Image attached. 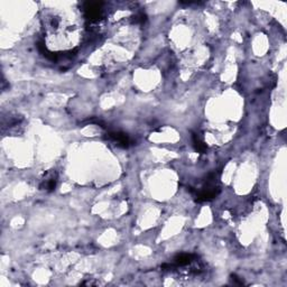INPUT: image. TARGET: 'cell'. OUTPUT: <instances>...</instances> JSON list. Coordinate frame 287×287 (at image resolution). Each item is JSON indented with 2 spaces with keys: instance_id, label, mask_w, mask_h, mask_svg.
Here are the masks:
<instances>
[{
  "instance_id": "1",
  "label": "cell",
  "mask_w": 287,
  "mask_h": 287,
  "mask_svg": "<svg viewBox=\"0 0 287 287\" xmlns=\"http://www.w3.org/2000/svg\"><path fill=\"white\" fill-rule=\"evenodd\" d=\"M218 177H219V175L216 172L209 174V176L205 179L202 190L198 192L195 195L196 202H208V201H211L219 195L220 187L217 184Z\"/></svg>"
},
{
  "instance_id": "2",
  "label": "cell",
  "mask_w": 287,
  "mask_h": 287,
  "mask_svg": "<svg viewBox=\"0 0 287 287\" xmlns=\"http://www.w3.org/2000/svg\"><path fill=\"white\" fill-rule=\"evenodd\" d=\"M102 5H104L102 2H92V1L83 3L84 17L90 21V23H94V21H98L101 18Z\"/></svg>"
},
{
  "instance_id": "3",
  "label": "cell",
  "mask_w": 287,
  "mask_h": 287,
  "mask_svg": "<svg viewBox=\"0 0 287 287\" xmlns=\"http://www.w3.org/2000/svg\"><path fill=\"white\" fill-rule=\"evenodd\" d=\"M196 258H198V256H196L195 254H179L177 256H175L172 264H164L162 266V268L163 269L166 268V269H169V271H171V269H173V268L184 267L193 263Z\"/></svg>"
},
{
  "instance_id": "4",
  "label": "cell",
  "mask_w": 287,
  "mask_h": 287,
  "mask_svg": "<svg viewBox=\"0 0 287 287\" xmlns=\"http://www.w3.org/2000/svg\"><path fill=\"white\" fill-rule=\"evenodd\" d=\"M58 182V174L57 171H50L47 172L44 177L42 178L41 184H40V188L42 191L45 192H53L55 188H57Z\"/></svg>"
},
{
  "instance_id": "5",
  "label": "cell",
  "mask_w": 287,
  "mask_h": 287,
  "mask_svg": "<svg viewBox=\"0 0 287 287\" xmlns=\"http://www.w3.org/2000/svg\"><path fill=\"white\" fill-rule=\"evenodd\" d=\"M108 138L122 148H129L134 145V141L131 140L130 137L122 131H109Z\"/></svg>"
},
{
  "instance_id": "6",
  "label": "cell",
  "mask_w": 287,
  "mask_h": 287,
  "mask_svg": "<svg viewBox=\"0 0 287 287\" xmlns=\"http://www.w3.org/2000/svg\"><path fill=\"white\" fill-rule=\"evenodd\" d=\"M192 141H193V147L196 152L199 154H204L207 153L208 151V146L207 144L204 143L203 139L201 138V136L199 134H196L194 132L193 135H192Z\"/></svg>"
},
{
  "instance_id": "7",
  "label": "cell",
  "mask_w": 287,
  "mask_h": 287,
  "mask_svg": "<svg viewBox=\"0 0 287 287\" xmlns=\"http://www.w3.org/2000/svg\"><path fill=\"white\" fill-rule=\"evenodd\" d=\"M231 281H232V283H233L234 285H243V281L239 280V277L235 276V275L231 276Z\"/></svg>"
}]
</instances>
